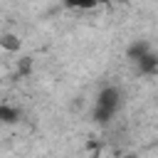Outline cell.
Returning a JSON list of instances; mask_svg holds the SVG:
<instances>
[{"instance_id": "cell-3", "label": "cell", "mask_w": 158, "mask_h": 158, "mask_svg": "<svg viewBox=\"0 0 158 158\" xmlns=\"http://www.w3.org/2000/svg\"><path fill=\"white\" fill-rule=\"evenodd\" d=\"M148 52H151V47H148L146 42H136V44L128 49V57H131L133 62H138V59H141L143 54H148Z\"/></svg>"}, {"instance_id": "cell-4", "label": "cell", "mask_w": 158, "mask_h": 158, "mask_svg": "<svg viewBox=\"0 0 158 158\" xmlns=\"http://www.w3.org/2000/svg\"><path fill=\"white\" fill-rule=\"evenodd\" d=\"M17 118H20V111H17V109L0 106V121H2V123H15Z\"/></svg>"}, {"instance_id": "cell-1", "label": "cell", "mask_w": 158, "mask_h": 158, "mask_svg": "<svg viewBox=\"0 0 158 158\" xmlns=\"http://www.w3.org/2000/svg\"><path fill=\"white\" fill-rule=\"evenodd\" d=\"M121 99H123L121 89H116V86L101 89L96 96V104H94V118L99 123H109L114 118V114L121 109Z\"/></svg>"}, {"instance_id": "cell-2", "label": "cell", "mask_w": 158, "mask_h": 158, "mask_svg": "<svg viewBox=\"0 0 158 158\" xmlns=\"http://www.w3.org/2000/svg\"><path fill=\"white\" fill-rule=\"evenodd\" d=\"M136 64H138V72L153 74V72H156V64H158V62H156V54H153V52H148V54H143V57H141V59H138Z\"/></svg>"}, {"instance_id": "cell-5", "label": "cell", "mask_w": 158, "mask_h": 158, "mask_svg": "<svg viewBox=\"0 0 158 158\" xmlns=\"http://www.w3.org/2000/svg\"><path fill=\"white\" fill-rule=\"evenodd\" d=\"M128 158H133V156H128Z\"/></svg>"}]
</instances>
